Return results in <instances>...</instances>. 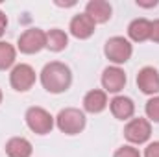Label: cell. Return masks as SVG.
Segmentation results:
<instances>
[{"mask_svg": "<svg viewBox=\"0 0 159 157\" xmlns=\"http://www.w3.org/2000/svg\"><path fill=\"white\" fill-rule=\"evenodd\" d=\"M107 107V96L104 91H98V89H93L89 91L85 96H83V109L87 113H102L104 109Z\"/></svg>", "mask_w": 159, "mask_h": 157, "instance_id": "4fadbf2b", "label": "cell"}, {"mask_svg": "<svg viewBox=\"0 0 159 157\" xmlns=\"http://www.w3.org/2000/svg\"><path fill=\"white\" fill-rule=\"evenodd\" d=\"M6 26H7V17L4 15V11H0V37L6 32Z\"/></svg>", "mask_w": 159, "mask_h": 157, "instance_id": "7402d4cb", "label": "cell"}, {"mask_svg": "<svg viewBox=\"0 0 159 157\" xmlns=\"http://www.w3.org/2000/svg\"><path fill=\"white\" fill-rule=\"evenodd\" d=\"M113 157H141V154H139V150H135L131 146H122L115 152Z\"/></svg>", "mask_w": 159, "mask_h": 157, "instance_id": "d6986e66", "label": "cell"}, {"mask_svg": "<svg viewBox=\"0 0 159 157\" xmlns=\"http://www.w3.org/2000/svg\"><path fill=\"white\" fill-rule=\"evenodd\" d=\"M109 107H111L113 117L119 118V120H128V118L133 117V113H135V104L128 96H115L109 102Z\"/></svg>", "mask_w": 159, "mask_h": 157, "instance_id": "7c38bea8", "label": "cell"}, {"mask_svg": "<svg viewBox=\"0 0 159 157\" xmlns=\"http://www.w3.org/2000/svg\"><path fill=\"white\" fill-rule=\"evenodd\" d=\"M139 6H143V7H154V6H157V0H154V2H137Z\"/></svg>", "mask_w": 159, "mask_h": 157, "instance_id": "603a6c76", "label": "cell"}, {"mask_svg": "<svg viewBox=\"0 0 159 157\" xmlns=\"http://www.w3.org/2000/svg\"><path fill=\"white\" fill-rule=\"evenodd\" d=\"M150 135H152V126L146 118H133L124 128V137L133 144L146 142L150 139Z\"/></svg>", "mask_w": 159, "mask_h": 157, "instance_id": "52a82bcc", "label": "cell"}, {"mask_svg": "<svg viewBox=\"0 0 159 157\" xmlns=\"http://www.w3.org/2000/svg\"><path fill=\"white\" fill-rule=\"evenodd\" d=\"M144 157H159V141H156V142H152V144L146 146Z\"/></svg>", "mask_w": 159, "mask_h": 157, "instance_id": "ffe728a7", "label": "cell"}, {"mask_svg": "<svg viewBox=\"0 0 159 157\" xmlns=\"http://www.w3.org/2000/svg\"><path fill=\"white\" fill-rule=\"evenodd\" d=\"M41 83L48 92H54V94L65 92L72 83L70 69L61 61L46 63L41 70Z\"/></svg>", "mask_w": 159, "mask_h": 157, "instance_id": "6da1fadb", "label": "cell"}, {"mask_svg": "<svg viewBox=\"0 0 159 157\" xmlns=\"http://www.w3.org/2000/svg\"><path fill=\"white\" fill-rule=\"evenodd\" d=\"M0 104H2V91H0Z\"/></svg>", "mask_w": 159, "mask_h": 157, "instance_id": "cb8c5ba5", "label": "cell"}, {"mask_svg": "<svg viewBox=\"0 0 159 157\" xmlns=\"http://www.w3.org/2000/svg\"><path fill=\"white\" fill-rule=\"evenodd\" d=\"M26 124H28V128L34 133L46 135L54 128V118H52V115L46 109H43V107H30L26 111Z\"/></svg>", "mask_w": 159, "mask_h": 157, "instance_id": "3957f363", "label": "cell"}, {"mask_svg": "<svg viewBox=\"0 0 159 157\" xmlns=\"http://www.w3.org/2000/svg\"><path fill=\"white\" fill-rule=\"evenodd\" d=\"M69 28H70V34L76 39H89L94 34V20L87 13H80L76 17H72Z\"/></svg>", "mask_w": 159, "mask_h": 157, "instance_id": "9c48e42d", "label": "cell"}, {"mask_svg": "<svg viewBox=\"0 0 159 157\" xmlns=\"http://www.w3.org/2000/svg\"><path fill=\"white\" fill-rule=\"evenodd\" d=\"M46 46V34L41 28H30L19 37V50L22 54H37Z\"/></svg>", "mask_w": 159, "mask_h": 157, "instance_id": "8992f818", "label": "cell"}, {"mask_svg": "<svg viewBox=\"0 0 159 157\" xmlns=\"http://www.w3.org/2000/svg\"><path fill=\"white\" fill-rule=\"evenodd\" d=\"M67 44H69V37H67V34H65L63 30L54 28V30H50V32L46 34V48H48V50H52V52H61V50L67 48Z\"/></svg>", "mask_w": 159, "mask_h": 157, "instance_id": "2e32d148", "label": "cell"}, {"mask_svg": "<svg viewBox=\"0 0 159 157\" xmlns=\"http://www.w3.org/2000/svg\"><path fill=\"white\" fill-rule=\"evenodd\" d=\"M104 52H106V57L109 61L120 65V63H126L131 57L133 48H131L129 41L124 39V37H111V39H107V43H106Z\"/></svg>", "mask_w": 159, "mask_h": 157, "instance_id": "277c9868", "label": "cell"}, {"mask_svg": "<svg viewBox=\"0 0 159 157\" xmlns=\"http://www.w3.org/2000/svg\"><path fill=\"white\" fill-rule=\"evenodd\" d=\"M150 34H152V22L146 19H135L128 26V35L135 43H143V41L150 39Z\"/></svg>", "mask_w": 159, "mask_h": 157, "instance_id": "5bb4252c", "label": "cell"}, {"mask_svg": "<svg viewBox=\"0 0 159 157\" xmlns=\"http://www.w3.org/2000/svg\"><path fill=\"white\" fill-rule=\"evenodd\" d=\"M32 152H34V148H32L30 141L24 139V137H13L6 144L7 157H30Z\"/></svg>", "mask_w": 159, "mask_h": 157, "instance_id": "9a60e30c", "label": "cell"}, {"mask_svg": "<svg viewBox=\"0 0 159 157\" xmlns=\"http://www.w3.org/2000/svg\"><path fill=\"white\" fill-rule=\"evenodd\" d=\"M137 85L144 94L159 92V72L154 67H144L137 74Z\"/></svg>", "mask_w": 159, "mask_h": 157, "instance_id": "ba28073f", "label": "cell"}, {"mask_svg": "<svg viewBox=\"0 0 159 157\" xmlns=\"http://www.w3.org/2000/svg\"><path fill=\"white\" fill-rule=\"evenodd\" d=\"M15 63V48L9 43L0 41V70L9 69Z\"/></svg>", "mask_w": 159, "mask_h": 157, "instance_id": "e0dca14e", "label": "cell"}, {"mask_svg": "<svg viewBox=\"0 0 159 157\" xmlns=\"http://www.w3.org/2000/svg\"><path fill=\"white\" fill-rule=\"evenodd\" d=\"M150 39L154 43H159V20L152 22V34H150Z\"/></svg>", "mask_w": 159, "mask_h": 157, "instance_id": "44dd1931", "label": "cell"}, {"mask_svg": "<svg viewBox=\"0 0 159 157\" xmlns=\"http://www.w3.org/2000/svg\"><path fill=\"white\" fill-rule=\"evenodd\" d=\"M146 115H148L150 120L159 122V96H156V98H152V100L146 102Z\"/></svg>", "mask_w": 159, "mask_h": 157, "instance_id": "ac0fdd59", "label": "cell"}, {"mask_svg": "<svg viewBox=\"0 0 159 157\" xmlns=\"http://www.w3.org/2000/svg\"><path fill=\"white\" fill-rule=\"evenodd\" d=\"M9 83H11V87H13L15 91L26 92V91H30V89L34 87V83H35V70H34L30 65L20 63V65H17V67L11 70V74H9Z\"/></svg>", "mask_w": 159, "mask_h": 157, "instance_id": "5b68a950", "label": "cell"}, {"mask_svg": "<svg viewBox=\"0 0 159 157\" xmlns=\"http://www.w3.org/2000/svg\"><path fill=\"white\" fill-rule=\"evenodd\" d=\"M85 13L94 20V24H104L111 19L113 9H111L109 2H106V0H91L85 6Z\"/></svg>", "mask_w": 159, "mask_h": 157, "instance_id": "8fae6325", "label": "cell"}, {"mask_svg": "<svg viewBox=\"0 0 159 157\" xmlns=\"http://www.w3.org/2000/svg\"><path fill=\"white\" fill-rule=\"evenodd\" d=\"M56 124L59 131L67 135H76L80 131H83L85 128V115L76 107H67L59 111V115L56 117Z\"/></svg>", "mask_w": 159, "mask_h": 157, "instance_id": "7a4b0ae2", "label": "cell"}, {"mask_svg": "<svg viewBox=\"0 0 159 157\" xmlns=\"http://www.w3.org/2000/svg\"><path fill=\"white\" fill-rule=\"evenodd\" d=\"M102 85L107 92H120L126 85V74L119 67H107L102 74Z\"/></svg>", "mask_w": 159, "mask_h": 157, "instance_id": "30bf717a", "label": "cell"}]
</instances>
